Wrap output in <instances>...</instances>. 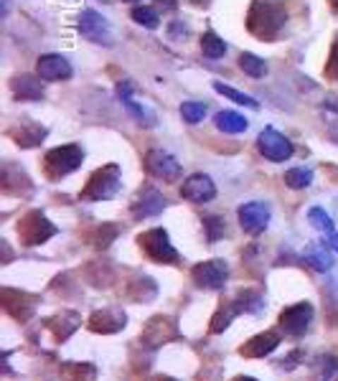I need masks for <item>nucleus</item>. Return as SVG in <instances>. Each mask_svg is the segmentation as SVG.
Wrapping results in <instances>:
<instances>
[{"label":"nucleus","instance_id":"18","mask_svg":"<svg viewBox=\"0 0 338 381\" xmlns=\"http://www.w3.org/2000/svg\"><path fill=\"white\" fill-rule=\"evenodd\" d=\"M125 325V315L120 310H99L90 318V328L95 333H115Z\"/></svg>","mask_w":338,"mask_h":381},{"label":"nucleus","instance_id":"31","mask_svg":"<svg viewBox=\"0 0 338 381\" xmlns=\"http://www.w3.org/2000/svg\"><path fill=\"white\" fill-rule=\"evenodd\" d=\"M171 36L173 38H176V36H188V25L181 23V20H176V23L171 25Z\"/></svg>","mask_w":338,"mask_h":381},{"label":"nucleus","instance_id":"28","mask_svg":"<svg viewBox=\"0 0 338 381\" xmlns=\"http://www.w3.org/2000/svg\"><path fill=\"white\" fill-rule=\"evenodd\" d=\"M206 112H209V109H206L204 102H183V104H181V117H183L188 125H198V122L206 117Z\"/></svg>","mask_w":338,"mask_h":381},{"label":"nucleus","instance_id":"36","mask_svg":"<svg viewBox=\"0 0 338 381\" xmlns=\"http://www.w3.org/2000/svg\"><path fill=\"white\" fill-rule=\"evenodd\" d=\"M331 138H333V140H336V143H338V125H336V127H331Z\"/></svg>","mask_w":338,"mask_h":381},{"label":"nucleus","instance_id":"30","mask_svg":"<svg viewBox=\"0 0 338 381\" xmlns=\"http://www.w3.org/2000/svg\"><path fill=\"white\" fill-rule=\"evenodd\" d=\"M320 363H323V379L328 381V379H331V376L338 371V361H336V358H331V356H325V358H323Z\"/></svg>","mask_w":338,"mask_h":381},{"label":"nucleus","instance_id":"4","mask_svg":"<svg viewBox=\"0 0 338 381\" xmlns=\"http://www.w3.org/2000/svg\"><path fill=\"white\" fill-rule=\"evenodd\" d=\"M262 308H265V300H262L260 295H255V292H244V295H239L234 303H227L217 315L211 318V333H222V330L231 323V318L239 315V313H244V310L260 313Z\"/></svg>","mask_w":338,"mask_h":381},{"label":"nucleus","instance_id":"12","mask_svg":"<svg viewBox=\"0 0 338 381\" xmlns=\"http://www.w3.org/2000/svg\"><path fill=\"white\" fill-rule=\"evenodd\" d=\"M181 196L191 203H206L217 196V186H214V181H211L209 176H204V173H193V176L186 178L183 188H181Z\"/></svg>","mask_w":338,"mask_h":381},{"label":"nucleus","instance_id":"33","mask_svg":"<svg viewBox=\"0 0 338 381\" xmlns=\"http://www.w3.org/2000/svg\"><path fill=\"white\" fill-rule=\"evenodd\" d=\"M160 11H176V0H158Z\"/></svg>","mask_w":338,"mask_h":381},{"label":"nucleus","instance_id":"16","mask_svg":"<svg viewBox=\"0 0 338 381\" xmlns=\"http://www.w3.org/2000/svg\"><path fill=\"white\" fill-rule=\"evenodd\" d=\"M166 198H163V193L155 188H145L138 196V201L133 203V216L135 219H147V216H158L160 211L166 209Z\"/></svg>","mask_w":338,"mask_h":381},{"label":"nucleus","instance_id":"20","mask_svg":"<svg viewBox=\"0 0 338 381\" xmlns=\"http://www.w3.org/2000/svg\"><path fill=\"white\" fill-rule=\"evenodd\" d=\"M306 262L313 267V270H318V272H328V270L333 267V257H331V252H328V247H325L323 241H313V244H308Z\"/></svg>","mask_w":338,"mask_h":381},{"label":"nucleus","instance_id":"26","mask_svg":"<svg viewBox=\"0 0 338 381\" xmlns=\"http://www.w3.org/2000/svg\"><path fill=\"white\" fill-rule=\"evenodd\" d=\"M201 51H204L209 59H222L224 54H227V44H224L214 31H209V33H204V38H201Z\"/></svg>","mask_w":338,"mask_h":381},{"label":"nucleus","instance_id":"23","mask_svg":"<svg viewBox=\"0 0 338 381\" xmlns=\"http://www.w3.org/2000/svg\"><path fill=\"white\" fill-rule=\"evenodd\" d=\"M308 222H310L315 229H320V231H323V234L328 236V239H331V236H336V226H333V219H331L328 214H325V211L320 209V206H313V209L308 211Z\"/></svg>","mask_w":338,"mask_h":381},{"label":"nucleus","instance_id":"25","mask_svg":"<svg viewBox=\"0 0 338 381\" xmlns=\"http://www.w3.org/2000/svg\"><path fill=\"white\" fill-rule=\"evenodd\" d=\"M239 66H242L244 74L255 76V79L267 74V64H265V59L255 56V54H242V56H239Z\"/></svg>","mask_w":338,"mask_h":381},{"label":"nucleus","instance_id":"15","mask_svg":"<svg viewBox=\"0 0 338 381\" xmlns=\"http://www.w3.org/2000/svg\"><path fill=\"white\" fill-rule=\"evenodd\" d=\"M117 97H120L122 107L128 109V112L133 114V117H135V120H138V122H140V125H147V127H153V125H155V114L150 112V109H145V107H143V104H140V102L135 99L130 82H120V84H117Z\"/></svg>","mask_w":338,"mask_h":381},{"label":"nucleus","instance_id":"11","mask_svg":"<svg viewBox=\"0 0 338 381\" xmlns=\"http://www.w3.org/2000/svg\"><path fill=\"white\" fill-rule=\"evenodd\" d=\"M313 320V305L310 303H298V305H290L287 310H282L280 315V325L285 330L287 336L300 338L303 333L308 330Z\"/></svg>","mask_w":338,"mask_h":381},{"label":"nucleus","instance_id":"13","mask_svg":"<svg viewBox=\"0 0 338 381\" xmlns=\"http://www.w3.org/2000/svg\"><path fill=\"white\" fill-rule=\"evenodd\" d=\"M145 165L155 178H163V181H176L181 176V163L166 150H150Z\"/></svg>","mask_w":338,"mask_h":381},{"label":"nucleus","instance_id":"38","mask_svg":"<svg viewBox=\"0 0 338 381\" xmlns=\"http://www.w3.org/2000/svg\"><path fill=\"white\" fill-rule=\"evenodd\" d=\"M234 381H257V379H252V376H239V379H234Z\"/></svg>","mask_w":338,"mask_h":381},{"label":"nucleus","instance_id":"19","mask_svg":"<svg viewBox=\"0 0 338 381\" xmlns=\"http://www.w3.org/2000/svg\"><path fill=\"white\" fill-rule=\"evenodd\" d=\"M214 122H217L219 130H222V133H227V135H239V133H244V130L249 127L247 117H244V114H239V112H234V109H224V112H217Z\"/></svg>","mask_w":338,"mask_h":381},{"label":"nucleus","instance_id":"5","mask_svg":"<svg viewBox=\"0 0 338 381\" xmlns=\"http://www.w3.org/2000/svg\"><path fill=\"white\" fill-rule=\"evenodd\" d=\"M56 234V226H54L44 214L39 211H31L18 222V236L26 241V247H36V244H44L49 236Z\"/></svg>","mask_w":338,"mask_h":381},{"label":"nucleus","instance_id":"17","mask_svg":"<svg viewBox=\"0 0 338 381\" xmlns=\"http://www.w3.org/2000/svg\"><path fill=\"white\" fill-rule=\"evenodd\" d=\"M277 346H280V336L272 333V330H267V333H260V336L249 338L242 346V356H247V358H262V356L272 353Z\"/></svg>","mask_w":338,"mask_h":381},{"label":"nucleus","instance_id":"34","mask_svg":"<svg viewBox=\"0 0 338 381\" xmlns=\"http://www.w3.org/2000/svg\"><path fill=\"white\" fill-rule=\"evenodd\" d=\"M325 107L336 109V112H338V97H328V99H325Z\"/></svg>","mask_w":338,"mask_h":381},{"label":"nucleus","instance_id":"29","mask_svg":"<svg viewBox=\"0 0 338 381\" xmlns=\"http://www.w3.org/2000/svg\"><path fill=\"white\" fill-rule=\"evenodd\" d=\"M204 226L209 229V241H217L219 234L224 231V222L219 219V216H209V219L204 222Z\"/></svg>","mask_w":338,"mask_h":381},{"label":"nucleus","instance_id":"8","mask_svg":"<svg viewBox=\"0 0 338 381\" xmlns=\"http://www.w3.org/2000/svg\"><path fill=\"white\" fill-rule=\"evenodd\" d=\"M140 244L147 252V257L155 262H176L179 260V252L173 249L171 239L163 229H150L145 234H140Z\"/></svg>","mask_w":338,"mask_h":381},{"label":"nucleus","instance_id":"7","mask_svg":"<svg viewBox=\"0 0 338 381\" xmlns=\"http://www.w3.org/2000/svg\"><path fill=\"white\" fill-rule=\"evenodd\" d=\"M239 216V224L247 234H262L270 224V216H272V209H270V203L265 201H249L244 206H239L236 211Z\"/></svg>","mask_w":338,"mask_h":381},{"label":"nucleus","instance_id":"35","mask_svg":"<svg viewBox=\"0 0 338 381\" xmlns=\"http://www.w3.org/2000/svg\"><path fill=\"white\" fill-rule=\"evenodd\" d=\"M328 244H331V249H336V252H338V234L331 236V239H328Z\"/></svg>","mask_w":338,"mask_h":381},{"label":"nucleus","instance_id":"27","mask_svg":"<svg viewBox=\"0 0 338 381\" xmlns=\"http://www.w3.org/2000/svg\"><path fill=\"white\" fill-rule=\"evenodd\" d=\"M133 20L138 25H145V28H158V23H160V16H158V11L155 8H150V6H138V8H133Z\"/></svg>","mask_w":338,"mask_h":381},{"label":"nucleus","instance_id":"14","mask_svg":"<svg viewBox=\"0 0 338 381\" xmlns=\"http://www.w3.org/2000/svg\"><path fill=\"white\" fill-rule=\"evenodd\" d=\"M36 69H39V76L46 79V82H61V79H69L74 74L71 64L61 54H46V56H41Z\"/></svg>","mask_w":338,"mask_h":381},{"label":"nucleus","instance_id":"21","mask_svg":"<svg viewBox=\"0 0 338 381\" xmlns=\"http://www.w3.org/2000/svg\"><path fill=\"white\" fill-rule=\"evenodd\" d=\"M13 95L18 97V99H41V97H44V87H41L39 79L23 74L13 79Z\"/></svg>","mask_w":338,"mask_h":381},{"label":"nucleus","instance_id":"9","mask_svg":"<svg viewBox=\"0 0 338 381\" xmlns=\"http://www.w3.org/2000/svg\"><path fill=\"white\" fill-rule=\"evenodd\" d=\"M193 282L198 287H206V290H219L227 282V274H229V267L224 260H211L201 262V265L193 267Z\"/></svg>","mask_w":338,"mask_h":381},{"label":"nucleus","instance_id":"1","mask_svg":"<svg viewBox=\"0 0 338 381\" xmlns=\"http://www.w3.org/2000/svg\"><path fill=\"white\" fill-rule=\"evenodd\" d=\"M285 20H287L285 8L280 3H274V0H255L247 16L249 31L255 33V36L265 38V41L277 36L285 28Z\"/></svg>","mask_w":338,"mask_h":381},{"label":"nucleus","instance_id":"24","mask_svg":"<svg viewBox=\"0 0 338 381\" xmlns=\"http://www.w3.org/2000/svg\"><path fill=\"white\" fill-rule=\"evenodd\" d=\"M285 183L290 186V188H295V190L308 188V186L313 183V171H310V168H306V165H300V168H290V171L285 173Z\"/></svg>","mask_w":338,"mask_h":381},{"label":"nucleus","instance_id":"10","mask_svg":"<svg viewBox=\"0 0 338 381\" xmlns=\"http://www.w3.org/2000/svg\"><path fill=\"white\" fill-rule=\"evenodd\" d=\"M79 33L84 38L95 41V44H104V46L112 44V28H109L107 18L99 16L97 11H84L79 16Z\"/></svg>","mask_w":338,"mask_h":381},{"label":"nucleus","instance_id":"3","mask_svg":"<svg viewBox=\"0 0 338 381\" xmlns=\"http://www.w3.org/2000/svg\"><path fill=\"white\" fill-rule=\"evenodd\" d=\"M84 150L82 145H61L46 152V173L49 178H64L69 173H74L82 165Z\"/></svg>","mask_w":338,"mask_h":381},{"label":"nucleus","instance_id":"6","mask_svg":"<svg viewBox=\"0 0 338 381\" xmlns=\"http://www.w3.org/2000/svg\"><path fill=\"white\" fill-rule=\"evenodd\" d=\"M257 147H260L262 155L267 160H272V163H282V160L293 158V143L282 133H277L274 127H265V130H262L260 138H257Z\"/></svg>","mask_w":338,"mask_h":381},{"label":"nucleus","instance_id":"32","mask_svg":"<svg viewBox=\"0 0 338 381\" xmlns=\"http://www.w3.org/2000/svg\"><path fill=\"white\" fill-rule=\"evenodd\" d=\"M328 71H331L333 76H338V44L333 46V54H331V66H328Z\"/></svg>","mask_w":338,"mask_h":381},{"label":"nucleus","instance_id":"22","mask_svg":"<svg viewBox=\"0 0 338 381\" xmlns=\"http://www.w3.org/2000/svg\"><path fill=\"white\" fill-rule=\"evenodd\" d=\"M214 92L224 95L227 99L234 102V104H244V107H252V109L260 107V102H257L255 97L244 95V92H239V89H234V87H227V84H222V82H214Z\"/></svg>","mask_w":338,"mask_h":381},{"label":"nucleus","instance_id":"2","mask_svg":"<svg viewBox=\"0 0 338 381\" xmlns=\"http://www.w3.org/2000/svg\"><path fill=\"white\" fill-rule=\"evenodd\" d=\"M120 190V165L109 163L90 178L87 188L82 190L84 201H107Z\"/></svg>","mask_w":338,"mask_h":381},{"label":"nucleus","instance_id":"39","mask_svg":"<svg viewBox=\"0 0 338 381\" xmlns=\"http://www.w3.org/2000/svg\"><path fill=\"white\" fill-rule=\"evenodd\" d=\"M125 3H135V0H125Z\"/></svg>","mask_w":338,"mask_h":381},{"label":"nucleus","instance_id":"37","mask_svg":"<svg viewBox=\"0 0 338 381\" xmlns=\"http://www.w3.org/2000/svg\"><path fill=\"white\" fill-rule=\"evenodd\" d=\"M150 381H173V379H168V376H155V379H150Z\"/></svg>","mask_w":338,"mask_h":381},{"label":"nucleus","instance_id":"40","mask_svg":"<svg viewBox=\"0 0 338 381\" xmlns=\"http://www.w3.org/2000/svg\"><path fill=\"white\" fill-rule=\"evenodd\" d=\"M336 6H338V0H336Z\"/></svg>","mask_w":338,"mask_h":381}]
</instances>
